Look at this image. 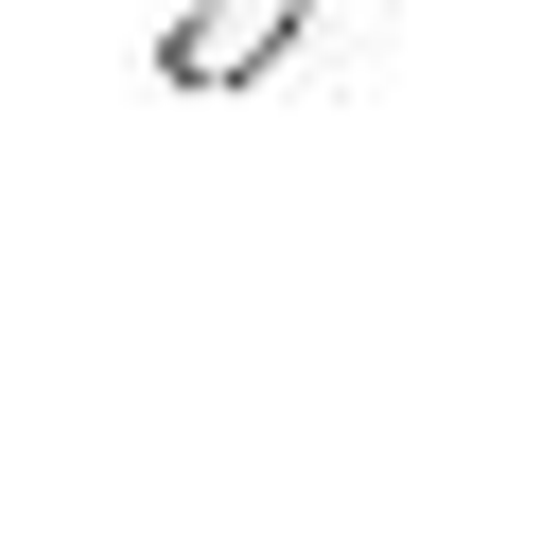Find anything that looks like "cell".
I'll use <instances>...</instances> for the list:
<instances>
[{
	"instance_id": "cell-1",
	"label": "cell",
	"mask_w": 559,
	"mask_h": 559,
	"mask_svg": "<svg viewBox=\"0 0 559 559\" xmlns=\"http://www.w3.org/2000/svg\"><path fill=\"white\" fill-rule=\"evenodd\" d=\"M297 35H314V0H175V35H157V87L227 105V87H262Z\"/></svg>"
}]
</instances>
